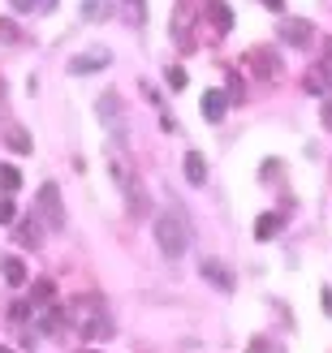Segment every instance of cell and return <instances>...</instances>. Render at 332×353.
I'll list each match as a JSON object with an SVG mask.
<instances>
[{"label": "cell", "mask_w": 332, "mask_h": 353, "mask_svg": "<svg viewBox=\"0 0 332 353\" xmlns=\"http://www.w3.org/2000/svg\"><path fill=\"white\" fill-rule=\"evenodd\" d=\"M155 245L164 259H182L190 245V220L182 216V207H168L155 216Z\"/></svg>", "instance_id": "obj_1"}, {"label": "cell", "mask_w": 332, "mask_h": 353, "mask_svg": "<svg viewBox=\"0 0 332 353\" xmlns=\"http://www.w3.org/2000/svg\"><path fill=\"white\" fill-rule=\"evenodd\" d=\"M113 181L121 185V194H126L130 216H134V220H147V216H151V199H147L143 181L134 176V168H130V164H121V160H113Z\"/></svg>", "instance_id": "obj_2"}, {"label": "cell", "mask_w": 332, "mask_h": 353, "mask_svg": "<svg viewBox=\"0 0 332 353\" xmlns=\"http://www.w3.org/2000/svg\"><path fill=\"white\" fill-rule=\"evenodd\" d=\"M86 314H82V336L86 341H108L113 336V319H108V310H104V302H99V297H91V302H86V297H82V302H78Z\"/></svg>", "instance_id": "obj_3"}, {"label": "cell", "mask_w": 332, "mask_h": 353, "mask_svg": "<svg viewBox=\"0 0 332 353\" xmlns=\"http://www.w3.org/2000/svg\"><path fill=\"white\" fill-rule=\"evenodd\" d=\"M35 216H39L48 228H65V207H61V190H57V181H43L39 185V199H35Z\"/></svg>", "instance_id": "obj_4"}, {"label": "cell", "mask_w": 332, "mask_h": 353, "mask_svg": "<svg viewBox=\"0 0 332 353\" xmlns=\"http://www.w3.org/2000/svg\"><path fill=\"white\" fill-rule=\"evenodd\" d=\"M246 65H251V74H255L259 82H272L276 74H281V61H276L272 48H251V52H246Z\"/></svg>", "instance_id": "obj_5"}, {"label": "cell", "mask_w": 332, "mask_h": 353, "mask_svg": "<svg viewBox=\"0 0 332 353\" xmlns=\"http://www.w3.org/2000/svg\"><path fill=\"white\" fill-rule=\"evenodd\" d=\"M108 61H113V52H108V48L78 52V57L69 61V74H74V78H82V74H99V69H108Z\"/></svg>", "instance_id": "obj_6"}, {"label": "cell", "mask_w": 332, "mask_h": 353, "mask_svg": "<svg viewBox=\"0 0 332 353\" xmlns=\"http://www.w3.org/2000/svg\"><path fill=\"white\" fill-rule=\"evenodd\" d=\"M13 237H17V245H22V250H39V245H43V220H39V216L17 220V224H13Z\"/></svg>", "instance_id": "obj_7"}, {"label": "cell", "mask_w": 332, "mask_h": 353, "mask_svg": "<svg viewBox=\"0 0 332 353\" xmlns=\"http://www.w3.org/2000/svg\"><path fill=\"white\" fill-rule=\"evenodd\" d=\"M281 43L306 48V43H311V22H302V17H289V22H281Z\"/></svg>", "instance_id": "obj_8"}, {"label": "cell", "mask_w": 332, "mask_h": 353, "mask_svg": "<svg viewBox=\"0 0 332 353\" xmlns=\"http://www.w3.org/2000/svg\"><path fill=\"white\" fill-rule=\"evenodd\" d=\"M281 228H285V216H281V211H264V216L255 220V237H259V241H272V237H281Z\"/></svg>", "instance_id": "obj_9"}, {"label": "cell", "mask_w": 332, "mask_h": 353, "mask_svg": "<svg viewBox=\"0 0 332 353\" xmlns=\"http://www.w3.org/2000/svg\"><path fill=\"white\" fill-rule=\"evenodd\" d=\"M224 112H229V95H224V91H207L203 95V117L216 125V121H224Z\"/></svg>", "instance_id": "obj_10"}, {"label": "cell", "mask_w": 332, "mask_h": 353, "mask_svg": "<svg viewBox=\"0 0 332 353\" xmlns=\"http://www.w3.org/2000/svg\"><path fill=\"white\" fill-rule=\"evenodd\" d=\"M0 272H5V280H9L13 289H22V285H26V263L17 259V254H5V259H0Z\"/></svg>", "instance_id": "obj_11"}, {"label": "cell", "mask_w": 332, "mask_h": 353, "mask_svg": "<svg viewBox=\"0 0 332 353\" xmlns=\"http://www.w3.org/2000/svg\"><path fill=\"white\" fill-rule=\"evenodd\" d=\"M207 13H212V26H216L220 34L233 30V9L224 5V0H207Z\"/></svg>", "instance_id": "obj_12"}, {"label": "cell", "mask_w": 332, "mask_h": 353, "mask_svg": "<svg viewBox=\"0 0 332 353\" xmlns=\"http://www.w3.org/2000/svg\"><path fill=\"white\" fill-rule=\"evenodd\" d=\"M182 168H186V181H190V185H203V181H207V164H203L199 151H186Z\"/></svg>", "instance_id": "obj_13"}, {"label": "cell", "mask_w": 332, "mask_h": 353, "mask_svg": "<svg viewBox=\"0 0 332 353\" xmlns=\"http://www.w3.org/2000/svg\"><path fill=\"white\" fill-rule=\"evenodd\" d=\"M203 280H212V285H216V289H224V293L233 289V276H229V268H220L216 259H207V263H203Z\"/></svg>", "instance_id": "obj_14"}, {"label": "cell", "mask_w": 332, "mask_h": 353, "mask_svg": "<svg viewBox=\"0 0 332 353\" xmlns=\"http://www.w3.org/2000/svg\"><path fill=\"white\" fill-rule=\"evenodd\" d=\"M5 143H9V151H17V155H30V151H35L30 134H26L22 125H9V130H5Z\"/></svg>", "instance_id": "obj_15"}, {"label": "cell", "mask_w": 332, "mask_h": 353, "mask_svg": "<svg viewBox=\"0 0 332 353\" xmlns=\"http://www.w3.org/2000/svg\"><path fill=\"white\" fill-rule=\"evenodd\" d=\"M0 190H5V194L22 190V168H13V164H0Z\"/></svg>", "instance_id": "obj_16"}, {"label": "cell", "mask_w": 332, "mask_h": 353, "mask_svg": "<svg viewBox=\"0 0 332 353\" xmlns=\"http://www.w3.org/2000/svg\"><path fill=\"white\" fill-rule=\"evenodd\" d=\"M52 297H57V285H52V280H35V285H30V302H35V306L52 302Z\"/></svg>", "instance_id": "obj_17"}, {"label": "cell", "mask_w": 332, "mask_h": 353, "mask_svg": "<svg viewBox=\"0 0 332 353\" xmlns=\"http://www.w3.org/2000/svg\"><path fill=\"white\" fill-rule=\"evenodd\" d=\"M306 91L311 95H328V69H311V74H306Z\"/></svg>", "instance_id": "obj_18"}, {"label": "cell", "mask_w": 332, "mask_h": 353, "mask_svg": "<svg viewBox=\"0 0 332 353\" xmlns=\"http://www.w3.org/2000/svg\"><path fill=\"white\" fill-rule=\"evenodd\" d=\"M95 108H99V121H104V125H113V121H117V95H113V91H108V95H99Z\"/></svg>", "instance_id": "obj_19"}, {"label": "cell", "mask_w": 332, "mask_h": 353, "mask_svg": "<svg viewBox=\"0 0 332 353\" xmlns=\"http://www.w3.org/2000/svg\"><path fill=\"white\" fill-rule=\"evenodd\" d=\"M39 327L48 332V336H57V332L65 327V310H43V319H39Z\"/></svg>", "instance_id": "obj_20"}, {"label": "cell", "mask_w": 332, "mask_h": 353, "mask_svg": "<svg viewBox=\"0 0 332 353\" xmlns=\"http://www.w3.org/2000/svg\"><path fill=\"white\" fill-rule=\"evenodd\" d=\"M82 17L86 22H104V17H108V5H104V0H82Z\"/></svg>", "instance_id": "obj_21"}, {"label": "cell", "mask_w": 332, "mask_h": 353, "mask_svg": "<svg viewBox=\"0 0 332 353\" xmlns=\"http://www.w3.org/2000/svg\"><path fill=\"white\" fill-rule=\"evenodd\" d=\"M22 39V30H17V22H9V17H0V43H17Z\"/></svg>", "instance_id": "obj_22"}, {"label": "cell", "mask_w": 332, "mask_h": 353, "mask_svg": "<svg viewBox=\"0 0 332 353\" xmlns=\"http://www.w3.org/2000/svg\"><path fill=\"white\" fill-rule=\"evenodd\" d=\"M30 319V302H13L9 306V323H26Z\"/></svg>", "instance_id": "obj_23"}, {"label": "cell", "mask_w": 332, "mask_h": 353, "mask_svg": "<svg viewBox=\"0 0 332 353\" xmlns=\"http://www.w3.org/2000/svg\"><path fill=\"white\" fill-rule=\"evenodd\" d=\"M0 224H17V207H13V199H0Z\"/></svg>", "instance_id": "obj_24"}, {"label": "cell", "mask_w": 332, "mask_h": 353, "mask_svg": "<svg viewBox=\"0 0 332 353\" xmlns=\"http://www.w3.org/2000/svg\"><path fill=\"white\" fill-rule=\"evenodd\" d=\"M246 353H285V349H281V345H272V341H251Z\"/></svg>", "instance_id": "obj_25"}, {"label": "cell", "mask_w": 332, "mask_h": 353, "mask_svg": "<svg viewBox=\"0 0 332 353\" xmlns=\"http://www.w3.org/2000/svg\"><path fill=\"white\" fill-rule=\"evenodd\" d=\"M168 86H173V91H182V86H186V69H182V65L168 69Z\"/></svg>", "instance_id": "obj_26"}, {"label": "cell", "mask_w": 332, "mask_h": 353, "mask_svg": "<svg viewBox=\"0 0 332 353\" xmlns=\"http://www.w3.org/2000/svg\"><path fill=\"white\" fill-rule=\"evenodd\" d=\"M229 103H242V78L229 74Z\"/></svg>", "instance_id": "obj_27"}, {"label": "cell", "mask_w": 332, "mask_h": 353, "mask_svg": "<svg viewBox=\"0 0 332 353\" xmlns=\"http://www.w3.org/2000/svg\"><path fill=\"white\" fill-rule=\"evenodd\" d=\"M17 13H39V0H9Z\"/></svg>", "instance_id": "obj_28"}, {"label": "cell", "mask_w": 332, "mask_h": 353, "mask_svg": "<svg viewBox=\"0 0 332 353\" xmlns=\"http://www.w3.org/2000/svg\"><path fill=\"white\" fill-rule=\"evenodd\" d=\"M130 22H134V26L143 22V0H130Z\"/></svg>", "instance_id": "obj_29"}, {"label": "cell", "mask_w": 332, "mask_h": 353, "mask_svg": "<svg viewBox=\"0 0 332 353\" xmlns=\"http://www.w3.org/2000/svg\"><path fill=\"white\" fill-rule=\"evenodd\" d=\"M320 306H324V314L332 319V289H324V293H320Z\"/></svg>", "instance_id": "obj_30"}, {"label": "cell", "mask_w": 332, "mask_h": 353, "mask_svg": "<svg viewBox=\"0 0 332 353\" xmlns=\"http://www.w3.org/2000/svg\"><path fill=\"white\" fill-rule=\"evenodd\" d=\"M324 125H332V95L324 99Z\"/></svg>", "instance_id": "obj_31"}, {"label": "cell", "mask_w": 332, "mask_h": 353, "mask_svg": "<svg viewBox=\"0 0 332 353\" xmlns=\"http://www.w3.org/2000/svg\"><path fill=\"white\" fill-rule=\"evenodd\" d=\"M264 5H268L272 13H281V9H285V0H264Z\"/></svg>", "instance_id": "obj_32"}, {"label": "cell", "mask_w": 332, "mask_h": 353, "mask_svg": "<svg viewBox=\"0 0 332 353\" xmlns=\"http://www.w3.org/2000/svg\"><path fill=\"white\" fill-rule=\"evenodd\" d=\"M328 61H332V39H328Z\"/></svg>", "instance_id": "obj_33"}, {"label": "cell", "mask_w": 332, "mask_h": 353, "mask_svg": "<svg viewBox=\"0 0 332 353\" xmlns=\"http://www.w3.org/2000/svg\"><path fill=\"white\" fill-rule=\"evenodd\" d=\"M0 103H5V86H0Z\"/></svg>", "instance_id": "obj_34"}, {"label": "cell", "mask_w": 332, "mask_h": 353, "mask_svg": "<svg viewBox=\"0 0 332 353\" xmlns=\"http://www.w3.org/2000/svg\"><path fill=\"white\" fill-rule=\"evenodd\" d=\"M82 353H99V349H82Z\"/></svg>", "instance_id": "obj_35"}, {"label": "cell", "mask_w": 332, "mask_h": 353, "mask_svg": "<svg viewBox=\"0 0 332 353\" xmlns=\"http://www.w3.org/2000/svg\"><path fill=\"white\" fill-rule=\"evenodd\" d=\"M0 353H9V349H5V345H0Z\"/></svg>", "instance_id": "obj_36"}]
</instances>
